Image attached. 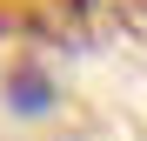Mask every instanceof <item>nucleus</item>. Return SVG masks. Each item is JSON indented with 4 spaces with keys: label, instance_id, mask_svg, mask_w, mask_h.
<instances>
[{
    "label": "nucleus",
    "instance_id": "f257e3e1",
    "mask_svg": "<svg viewBox=\"0 0 147 141\" xmlns=\"http://www.w3.org/2000/svg\"><path fill=\"white\" fill-rule=\"evenodd\" d=\"M7 108L13 114H47L54 108V81H47L40 67H13L7 74Z\"/></svg>",
    "mask_w": 147,
    "mask_h": 141
}]
</instances>
